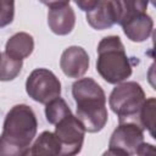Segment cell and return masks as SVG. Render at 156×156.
I'll return each instance as SVG.
<instances>
[{
    "label": "cell",
    "mask_w": 156,
    "mask_h": 156,
    "mask_svg": "<svg viewBox=\"0 0 156 156\" xmlns=\"http://www.w3.org/2000/svg\"><path fill=\"white\" fill-rule=\"evenodd\" d=\"M48 26L56 35L69 34L76 26V13L69 5L51 7L48 12Z\"/></svg>",
    "instance_id": "cell-10"
},
{
    "label": "cell",
    "mask_w": 156,
    "mask_h": 156,
    "mask_svg": "<svg viewBox=\"0 0 156 156\" xmlns=\"http://www.w3.org/2000/svg\"><path fill=\"white\" fill-rule=\"evenodd\" d=\"M55 135L61 144V155L73 156L82 151L85 128L82 122L74 116L68 115L55 124Z\"/></svg>",
    "instance_id": "cell-7"
},
{
    "label": "cell",
    "mask_w": 156,
    "mask_h": 156,
    "mask_svg": "<svg viewBox=\"0 0 156 156\" xmlns=\"http://www.w3.org/2000/svg\"><path fill=\"white\" fill-rule=\"evenodd\" d=\"M124 35L133 43H143L150 38L154 21L146 12H136L122 26Z\"/></svg>",
    "instance_id": "cell-9"
},
{
    "label": "cell",
    "mask_w": 156,
    "mask_h": 156,
    "mask_svg": "<svg viewBox=\"0 0 156 156\" xmlns=\"http://www.w3.org/2000/svg\"><path fill=\"white\" fill-rule=\"evenodd\" d=\"M155 105H156L155 98L145 99L139 111V115H138V124L144 130H147L152 138H156L155 132H154L155 129Z\"/></svg>",
    "instance_id": "cell-16"
},
{
    "label": "cell",
    "mask_w": 156,
    "mask_h": 156,
    "mask_svg": "<svg viewBox=\"0 0 156 156\" xmlns=\"http://www.w3.org/2000/svg\"><path fill=\"white\" fill-rule=\"evenodd\" d=\"M29 155H61V144L55 133L41 132L30 145Z\"/></svg>",
    "instance_id": "cell-13"
},
{
    "label": "cell",
    "mask_w": 156,
    "mask_h": 156,
    "mask_svg": "<svg viewBox=\"0 0 156 156\" xmlns=\"http://www.w3.org/2000/svg\"><path fill=\"white\" fill-rule=\"evenodd\" d=\"M72 96L77 111L76 117L88 133H98L107 123L106 94L101 85L90 77L78 78L72 84Z\"/></svg>",
    "instance_id": "cell-2"
},
{
    "label": "cell",
    "mask_w": 156,
    "mask_h": 156,
    "mask_svg": "<svg viewBox=\"0 0 156 156\" xmlns=\"http://www.w3.org/2000/svg\"><path fill=\"white\" fill-rule=\"evenodd\" d=\"M15 17V0H0V28L12 23Z\"/></svg>",
    "instance_id": "cell-17"
},
{
    "label": "cell",
    "mask_w": 156,
    "mask_h": 156,
    "mask_svg": "<svg viewBox=\"0 0 156 156\" xmlns=\"http://www.w3.org/2000/svg\"><path fill=\"white\" fill-rule=\"evenodd\" d=\"M90 57L85 49L78 45L66 48L60 57V68L68 78H80L89 69Z\"/></svg>",
    "instance_id": "cell-8"
},
{
    "label": "cell",
    "mask_w": 156,
    "mask_h": 156,
    "mask_svg": "<svg viewBox=\"0 0 156 156\" xmlns=\"http://www.w3.org/2000/svg\"><path fill=\"white\" fill-rule=\"evenodd\" d=\"M73 1L78 6V9L82 10V11H84V12L90 11L99 2V0H73Z\"/></svg>",
    "instance_id": "cell-18"
},
{
    "label": "cell",
    "mask_w": 156,
    "mask_h": 156,
    "mask_svg": "<svg viewBox=\"0 0 156 156\" xmlns=\"http://www.w3.org/2000/svg\"><path fill=\"white\" fill-rule=\"evenodd\" d=\"M23 60H17L5 51L0 56V82H10L17 78L22 71Z\"/></svg>",
    "instance_id": "cell-14"
},
{
    "label": "cell",
    "mask_w": 156,
    "mask_h": 156,
    "mask_svg": "<svg viewBox=\"0 0 156 156\" xmlns=\"http://www.w3.org/2000/svg\"><path fill=\"white\" fill-rule=\"evenodd\" d=\"M146 96L141 85L136 82H122L116 84L108 96V105L117 115L118 122L138 123L139 111Z\"/></svg>",
    "instance_id": "cell-4"
},
{
    "label": "cell",
    "mask_w": 156,
    "mask_h": 156,
    "mask_svg": "<svg viewBox=\"0 0 156 156\" xmlns=\"http://www.w3.org/2000/svg\"><path fill=\"white\" fill-rule=\"evenodd\" d=\"M144 143V129L135 122H118V127L112 132L108 149L105 155H138Z\"/></svg>",
    "instance_id": "cell-5"
},
{
    "label": "cell",
    "mask_w": 156,
    "mask_h": 156,
    "mask_svg": "<svg viewBox=\"0 0 156 156\" xmlns=\"http://www.w3.org/2000/svg\"><path fill=\"white\" fill-rule=\"evenodd\" d=\"M38 121L33 108L18 104L6 113L0 134V156L29 155L30 145L37 135Z\"/></svg>",
    "instance_id": "cell-1"
},
{
    "label": "cell",
    "mask_w": 156,
    "mask_h": 156,
    "mask_svg": "<svg viewBox=\"0 0 156 156\" xmlns=\"http://www.w3.org/2000/svg\"><path fill=\"white\" fill-rule=\"evenodd\" d=\"M96 71L110 84L122 83L132 76L130 58L118 35H107L99 41Z\"/></svg>",
    "instance_id": "cell-3"
},
{
    "label": "cell",
    "mask_w": 156,
    "mask_h": 156,
    "mask_svg": "<svg viewBox=\"0 0 156 156\" xmlns=\"http://www.w3.org/2000/svg\"><path fill=\"white\" fill-rule=\"evenodd\" d=\"M85 20L88 24L96 30H104L111 28L113 24H116L111 1L99 0L96 6L87 12Z\"/></svg>",
    "instance_id": "cell-11"
},
{
    "label": "cell",
    "mask_w": 156,
    "mask_h": 156,
    "mask_svg": "<svg viewBox=\"0 0 156 156\" xmlns=\"http://www.w3.org/2000/svg\"><path fill=\"white\" fill-rule=\"evenodd\" d=\"M34 50V39L27 32H18L11 35L5 45V52L13 58L24 60Z\"/></svg>",
    "instance_id": "cell-12"
},
{
    "label": "cell",
    "mask_w": 156,
    "mask_h": 156,
    "mask_svg": "<svg viewBox=\"0 0 156 156\" xmlns=\"http://www.w3.org/2000/svg\"><path fill=\"white\" fill-rule=\"evenodd\" d=\"M43 5L48 6V7H60V6H65V5H69L71 0H39Z\"/></svg>",
    "instance_id": "cell-19"
},
{
    "label": "cell",
    "mask_w": 156,
    "mask_h": 156,
    "mask_svg": "<svg viewBox=\"0 0 156 156\" xmlns=\"http://www.w3.org/2000/svg\"><path fill=\"white\" fill-rule=\"evenodd\" d=\"M26 91L32 100L45 105L61 95V82L52 71L35 68L27 77Z\"/></svg>",
    "instance_id": "cell-6"
},
{
    "label": "cell",
    "mask_w": 156,
    "mask_h": 156,
    "mask_svg": "<svg viewBox=\"0 0 156 156\" xmlns=\"http://www.w3.org/2000/svg\"><path fill=\"white\" fill-rule=\"evenodd\" d=\"M72 111L62 98H55L45 104V117L50 124H56L66 116L71 115Z\"/></svg>",
    "instance_id": "cell-15"
},
{
    "label": "cell",
    "mask_w": 156,
    "mask_h": 156,
    "mask_svg": "<svg viewBox=\"0 0 156 156\" xmlns=\"http://www.w3.org/2000/svg\"><path fill=\"white\" fill-rule=\"evenodd\" d=\"M0 56H1V52H0Z\"/></svg>",
    "instance_id": "cell-21"
},
{
    "label": "cell",
    "mask_w": 156,
    "mask_h": 156,
    "mask_svg": "<svg viewBox=\"0 0 156 156\" xmlns=\"http://www.w3.org/2000/svg\"><path fill=\"white\" fill-rule=\"evenodd\" d=\"M134 6L136 7L138 11H141V12H146V9L149 6V1L150 0H130Z\"/></svg>",
    "instance_id": "cell-20"
}]
</instances>
